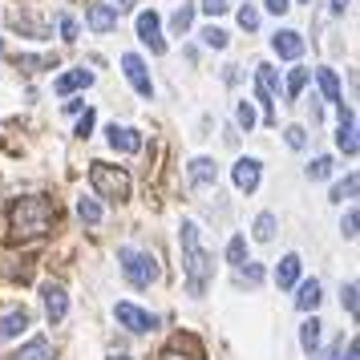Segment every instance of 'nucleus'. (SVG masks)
I'll return each mask as SVG.
<instances>
[{"instance_id":"41","label":"nucleus","mask_w":360,"mask_h":360,"mask_svg":"<svg viewBox=\"0 0 360 360\" xmlns=\"http://www.w3.org/2000/svg\"><path fill=\"white\" fill-rule=\"evenodd\" d=\"M267 8H271V13H276V17H283V13H288V8H292V4H288V0H267Z\"/></svg>"},{"instance_id":"40","label":"nucleus","mask_w":360,"mask_h":360,"mask_svg":"<svg viewBox=\"0 0 360 360\" xmlns=\"http://www.w3.org/2000/svg\"><path fill=\"white\" fill-rule=\"evenodd\" d=\"M360 352H356V336H348V340H344V352H340V360H356Z\"/></svg>"},{"instance_id":"21","label":"nucleus","mask_w":360,"mask_h":360,"mask_svg":"<svg viewBox=\"0 0 360 360\" xmlns=\"http://www.w3.org/2000/svg\"><path fill=\"white\" fill-rule=\"evenodd\" d=\"M300 344H304V352L316 356V348H320V320H316V316L304 320V328H300Z\"/></svg>"},{"instance_id":"20","label":"nucleus","mask_w":360,"mask_h":360,"mask_svg":"<svg viewBox=\"0 0 360 360\" xmlns=\"http://www.w3.org/2000/svg\"><path fill=\"white\" fill-rule=\"evenodd\" d=\"M316 82H320V89H324V98L332 101V105H344L340 82H336V73H332V69H316Z\"/></svg>"},{"instance_id":"7","label":"nucleus","mask_w":360,"mask_h":360,"mask_svg":"<svg viewBox=\"0 0 360 360\" xmlns=\"http://www.w3.org/2000/svg\"><path fill=\"white\" fill-rule=\"evenodd\" d=\"M138 37H142V45H150V53H166L158 13H138Z\"/></svg>"},{"instance_id":"39","label":"nucleus","mask_w":360,"mask_h":360,"mask_svg":"<svg viewBox=\"0 0 360 360\" xmlns=\"http://www.w3.org/2000/svg\"><path fill=\"white\" fill-rule=\"evenodd\" d=\"M344 308L356 316V283H348V288H344Z\"/></svg>"},{"instance_id":"30","label":"nucleus","mask_w":360,"mask_h":360,"mask_svg":"<svg viewBox=\"0 0 360 360\" xmlns=\"http://www.w3.org/2000/svg\"><path fill=\"white\" fill-rule=\"evenodd\" d=\"M202 45H211V49H227V33L223 29H202Z\"/></svg>"},{"instance_id":"33","label":"nucleus","mask_w":360,"mask_h":360,"mask_svg":"<svg viewBox=\"0 0 360 360\" xmlns=\"http://www.w3.org/2000/svg\"><path fill=\"white\" fill-rule=\"evenodd\" d=\"M235 114H239V126L251 134V126H255V110H251V101H239V110H235Z\"/></svg>"},{"instance_id":"26","label":"nucleus","mask_w":360,"mask_h":360,"mask_svg":"<svg viewBox=\"0 0 360 360\" xmlns=\"http://www.w3.org/2000/svg\"><path fill=\"white\" fill-rule=\"evenodd\" d=\"M304 85H308V69H292L288 73V101H295L304 94Z\"/></svg>"},{"instance_id":"35","label":"nucleus","mask_w":360,"mask_h":360,"mask_svg":"<svg viewBox=\"0 0 360 360\" xmlns=\"http://www.w3.org/2000/svg\"><path fill=\"white\" fill-rule=\"evenodd\" d=\"M356 223H360V214H356V211H348V214H344V223H340L344 239H356Z\"/></svg>"},{"instance_id":"25","label":"nucleus","mask_w":360,"mask_h":360,"mask_svg":"<svg viewBox=\"0 0 360 360\" xmlns=\"http://www.w3.org/2000/svg\"><path fill=\"white\" fill-rule=\"evenodd\" d=\"M191 25H195V4H182L179 13L170 17V29H174V33H186Z\"/></svg>"},{"instance_id":"36","label":"nucleus","mask_w":360,"mask_h":360,"mask_svg":"<svg viewBox=\"0 0 360 360\" xmlns=\"http://www.w3.org/2000/svg\"><path fill=\"white\" fill-rule=\"evenodd\" d=\"M227 8H231L227 0H202V13H211V17H223Z\"/></svg>"},{"instance_id":"6","label":"nucleus","mask_w":360,"mask_h":360,"mask_svg":"<svg viewBox=\"0 0 360 360\" xmlns=\"http://www.w3.org/2000/svg\"><path fill=\"white\" fill-rule=\"evenodd\" d=\"M122 69H126V77H130V85L142 94V98H154V82H150V73H146V61L138 57V53H126L122 57Z\"/></svg>"},{"instance_id":"17","label":"nucleus","mask_w":360,"mask_h":360,"mask_svg":"<svg viewBox=\"0 0 360 360\" xmlns=\"http://www.w3.org/2000/svg\"><path fill=\"white\" fill-rule=\"evenodd\" d=\"M13 360H53V344L45 340V336H37V340H29L25 348H17Z\"/></svg>"},{"instance_id":"32","label":"nucleus","mask_w":360,"mask_h":360,"mask_svg":"<svg viewBox=\"0 0 360 360\" xmlns=\"http://www.w3.org/2000/svg\"><path fill=\"white\" fill-rule=\"evenodd\" d=\"M239 25H243L247 33H255V29H259V13H255L251 4H243V8H239Z\"/></svg>"},{"instance_id":"16","label":"nucleus","mask_w":360,"mask_h":360,"mask_svg":"<svg viewBox=\"0 0 360 360\" xmlns=\"http://www.w3.org/2000/svg\"><path fill=\"white\" fill-rule=\"evenodd\" d=\"M114 25H117V13L110 4H89V29L94 33H110Z\"/></svg>"},{"instance_id":"29","label":"nucleus","mask_w":360,"mask_h":360,"mask_svg":"<svg viewBox=\"0 0 360 360\" xmlns=\"http://www.w3.org/2000/svg\"><path fill=\"white\" fill-rule=\"evenodd\" d=\"M328 174H332V158H311L308 179H311V182H320V179H328Z\"/></svg>"},{"instance_id":"11","label":"nucleus","mask_w":360,"mask_h":360,"mask_svg":"<svg viewBox=\"0 0 360 360\" xmlns=\"http://www.w3.org/2000/svg\"><path fill=\"white\" fill-rule=\"evenodd\" d=\"M85 85H94V73H89V69H69V73H61V77L53 82V89H57L61 98H69L73 89H85Z\"/></svg>"},{"instance_id":"45","label":"nucleus","mask_w":360,"mask_h":360,"mask_svg":"<svg viewBox=\"0 0 360 360\" xmlns=\"http://www.w3.org/2000/svg\"><path fill=\"white\" fill-rule=\"evenodd\" d=\"M105 360H130V356H122V352H114V356H105Z\"/></svg>"},{"instance_id":"9","label":"nucleus","mask_w":360,"mask_h":360,"mask_svg":"<svg viewBox=\"0 0 360 360\" xmlns=\"http://www.w3.org/2000/svg\"><path fill=\"white\" fill-rule=\"evenodd\" d=\"M105 134H110V146L122 150V154H138V150H142V134L130 130V126H117V122H114Z\"/></svg>"},{"instance_id":"22","label":"nucleus","mask_w":360,"mask_h":360,"mask_svg":"<svg viewBox=\"0 0 360 360\" xmlns=\"http://www.w3.org/2000/svg\"><path fill=\"white\" fill-rule=\"evenodd\" d=\"M235 283H239V288H243V283H251V288L263 283V267L259 263H239V267H235Z\"/></svg>"},{"instance_id":"43","label":"nucleus","mask_w":360,"mask_h":360,"mask_svg":"<svg viewBox=\"0 0 360 360\" xmlns=\"http://www.w3.org/2000/svg\"><path fill=\"white\" fill-rule=\"evenodd\" d=\"M162 360H198V356H179V352L170 348V352H162Z\"/></svg>"},{"instance_id":"44","label":"nucleus","mask_w":360,"mask_h":360,"mask_svg":"<svg viewBox=\"0 0 360 360\" xmlns=\"http://www.w3.org/2000/svg\"><path fill=\"white\" fill-rule=\"evenodd\" d=\"M348 8V0H332V13H344Z\"/></svg>"},{"instance_id":"28","label":"nucleus","mask_w":360,"mask_h":360,"mask_svg":"<svg viewBox=\"0 0 360 360\" xmlns=\"http://www.w3.org/2000/svg\"><path fill=\"white\" fill-rule=\"evenodd\" d=\"M227 263H235V267L247 263V239H243V235H235V239L227 243Z\"/></svg>"},{"instance_id":"12","label":"nucleus","mask_w":360,"mask_h":360,"mask_svg":"<svg viewBox=\"0 0 360 360\" xmlns=\"http://www.w3.org/2000/svg\"><path fill=\"white\" fill-rule=\"evenodd\" d=\"M235 186H239L243 195H251V191L259 186V162H255V158H239V162H235Z\"/></svg>"},{"instance_id":"18","label":"nucleus","mask_w":360,"mask_h":360,"mask_svg":"<svg viewBox=\"0 0 360 360\" xmlns=\"http://www.w3.org/2000/svg\"><path fill=\"white\" fill-rule=\"evenodd\" d=\"M295 308H300V311H316V308H320V279H304V283H300Z\"/></svg>"},{"instance_id":"4","label":"nucleus","mask_w":360,"mask_h":360,"mask_svg":"<svg viewBox=\"0 0 360 360\" xmlns=\"http://www.w3.org/2000/svg\"><path fill=\"white\" fill-rule=\"evenodd\" d=\"M117 263H122V276L130 279L134 288H150V283L158 279V263H154V255H146V251L122 247V251H117Z\"/></svg>"},{"instance_id":"24","label":"nucleus","mask_w":360,"mask_h":360,"mask_svg":"<svg viewBox=\"0 0 360 360\" xmlns=\"http://www.w3.org/2000/svg\"><path fill=\"white\" fill-rule=\"evenodd\" d=\"M77 214H82V223H89V227L101 223V207L94 202V198H77Z\"/></svg>"},{"instance_id":"10","label":"nucleus","mask_w":360,"mask_h":360,"mask_svg":"<svg viewBox=\"0 0 360 360\" xmlns=\"http://www.w3.org/2000/svg\"><path fill=\"white\" fill-rule=\"evenodd\" d=\"M271 49H276L279 57H288V61H295V57L304 53V37L295 33V29H279V33L271 37Z\"/></svg>"},{"instance_id":"13","label":"nucleus","mask_w":360,"mask_h":360,"mask_svg":"<svg viewBox=\"0 0 360 360\" xmlns=\"http://www.w3.org/2000/svg\"><path fill=\"white\" fill-rule=\"evenodd\" d=\"M214 182H219V166H214L211 158H195V162H191V186L207 191Z\"/></svg>"},{"instance_id":"38","label":"nucleus","mask_w":360,"mask_h":360,"mask_svg":"<svg viewBox=\"0 0 360 360\" xmlns=\"http://www.w3.org/2000/svg\"><path fill=\"white\" fill-rule=\"evenodd\" d=\"M89 134H94V114L85 110V117L77 122V138H89Z\"/></svg>"},{"instance_id":"8","label":"nucleus","mask_w":360,"mask_h":360,"mask_svg":"<svg viewBox=\"0 0 360 360\" xmlns=\"http://www.w3.org/2000/svg\"><path fill=\"white\" fill-rule=\"evenodd\" d=\"M69 311V295L61 283H45V316H49V324H61Z\"/></svg>"},{"instance_id":"14","label":"nucleus","mask_w":360,"mask_h":360,"mask_svg":"<svg viewBox=\"0 0 360 360\" xmlns=\"http://www.w3.org/2000/svg\"><path fill=\"white\" fill-rule=\"evenodd\" d=\"M336 146H340L344 154H356V117L348 114V110H340V130H336Z\"/></svg>"},{"instance_id":"15","label":"nucleus","mask_w":360,"mask_h":360,"mask_svg":"<svg viewBox=\"0 0 360 360\" xmlns=\"http://www.w3.org/2000/svg\"><path fill=\"white\" fill-rule=\"evenodd\" d=\"M29 328V311L25 308H13L0 316V340H8V336H17V332H25Z\"/></svg>"},{"instance_id":"42","label":"nucleus","mask_w":360,"mask_h":360,"mask_svg":"<svg viewBox=\"0 0 360 360\" xmlns=\"http://www.w3.org/2000/svg\"><path fill=\"white\" fill-rule=\"evenodd\" d=\"M134 4H138V0H117V8H114V13H130Z\"/></svg>"},{"instance_id":"27","label":"nucleus","mask_w":360,"mask_h":360,"mask_svg":"<svg viewBox=\"0 0 360 360\" xmlns=\"http://www.w3.org/2000/svg\"><path fill=\"white\" fill-rule=\"evenodd\" d=\"M356 186H360L356 174H348L344 182H336V186H332V202H344V198H352V195H356Z\"/></svg>"},{"instance_id":"37","label":"nucleus","mask_w":360,"mask_h":360,"mask_svg":"<svg viewBox=\"0 0 360 360\" xmlns=\"http://www.w3.org/2000/svg\"><path fill=\"white\" fill-rule=\"evenodd\" d=\"M61 37L65 41H77V20L73 17H61Z\"/></svg>"},{"instance_id":"19","label":"nucleus","mask_w":360,"mask_h":360,"mask_svg":"<svg viewBox=\"0 0 360 360\" xmlns=\"http://www.w3.org/2000/svg\"><path fill=\"white\" fill-rule=\"evenodd\" d=\"M295 279H300V255H283L276 267V283L279 288H295Z\"/></svg>"},{"instance_id":"34","label":"nucleus","mask_w":360,"mask_h":360,"mask_svg":"<svg viewBox=\"0 0 360 360\" xmlns=\"http://www.w3.org/2000/svg\"><path fill=\"white\" fill-rule=\"evenodd\" d=\"M283 134H288V146H292V150H304V146H308V134L300 130V126H288Z\"/></svg>"},{"instance_id":"23","label":"nucleus","mask_w":360,"mask_h":360,"mask_svg":"<svg viewBox=\"0 0 360 360\" xmlns=\"http://www.w3.org/2000/svg\"><path fill=\"white\" fill-rule=\"evenodd\" d=\"M255 239H259V243H271V239H276V214L271 211H263L259 219H255Z\"/></svg>"},{"instance_id":"2","label":"nucleus","mask_w":360,"mask_h":360,"mask_svg":"<svg viewBox=\"0 0 360 360\" xmlns=\"http://www.w3.org/2000/svg\"><path fill=\"white\" fill-rule=\"evenodd\" d=\"M179 243H182V267H186V292L202 295L207 292V283L214 279V259L202 251V243H198V227L191 223V219L179 227Z\"/></svg>"},{"instance_id":"3","label":"nucleus","mask_w":360,"mask_h":360,"mask_svg":"<svg viewBox=\"0 0 360 360\" xmlns=\"http://www.w3.org/2000/svg\"><path fill=\"white\" fill-rule=\"evenodd\" d=\"M89 182H94V191H98L101 198H110V202H126V198H130V174H126L122 166L94 162L89 166Z\"/></svg>"},{"instance_id":"5","label":"nucleus","mask_w":360,"mask_h":360,"mask_svg":"<svg viewBox=\"0 0 360 360\" xmlns=\"http://www.w3.org/2000/svg\"><path fill=\"white\" fill-rule=\"evenodd\" d=\"M114 316H117V324L126 328V332H154V328H158V316L134 308V304H117Z\"/></svg>"},{"instance_id":"1","label":"nucleus","mask_w":360,"mask_h":360,"mask_svg":"<svg viewBox=\"0 0 360 360\" xmlns=\"http://www.w3.org/2000/svg\"><path fill=\"white\" fill-rule=\"evenodd\" d=\"M53 227H57V207H53V198H45V195L17 198L13 211H8V235L20 239V243L49 235Z\"/></svg>"},{"instance_id":"46","label":"nucleus","mask_w":360,"mask_h":360,"mask_svg":"<svg viewBox=\"0 0 360 360\" xmlns=\"http://www.w3.org/2000/svg\"><path fill=\"white\" fill-rule=\"evenodd\" d=\"M300 4H311V0H300Z\"/></svg>"},{"instance_id":"31","label":"nucleus","mask_w":360,"mask_h":360,"mask_svg":"<svg viewBox=\"0 0 360 360\" xmlns=\"http://www.w3.org/2000/svg\"><path fill=\"white\" fill-rule=\"evenodd\" d=\"M17 65L37 73V69H53V57H17Z\"/></svg>"}]
</instances>
